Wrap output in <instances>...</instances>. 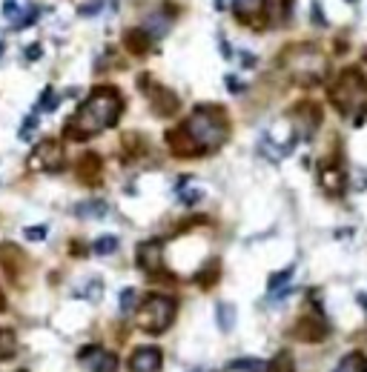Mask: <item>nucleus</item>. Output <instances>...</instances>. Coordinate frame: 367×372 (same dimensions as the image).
<instances>
[{"mask_svg": "<svg viewBox=\"0 0 367 372\" xmlns=\"http://www.w3.org/2000/svg\"><path fill=\"white\" fill-rule=\"evenodd\" d=\"M219 275H221V264H219L216 258H212V261H209V264H207V266L195 275V281H198V287H201V289H209L212 284L219 281Z\"/></svg>", "mask_w": 367, "mask_h": 372, "instance_id": "obj_22", "label": "nucleus"}, {"mask_svg": "<svg viewBox=\"0 0 367 372\" xmlns=\"http://www.w3.org/2000/svg\"><path fill=\"white\" fill-rule=\"evenodd\" d=\"M233 9H235V17L238 20L253 23V17L264 9V0H233Z\"/></svg>", "mask_w": 367, "mask_h": 372, "instance_id": "obj_18", "label": "nucleus"}, {"mask_svg": "<svg viewBox=\"0 0 367 372\" xmlns=\"http://www.w3.org/2000/svg\"><path fill=\"white\" fill-rule=\"evenodd\" d=\"M124 46L132 52V55H146L152 49V38L144 26H132L124 32Z\"/></svg>", "mask_w": 367, "mask_h": 372, "instance_id": "obj_17", "label": "nucleus"}, {"mask_svg": "<svg viewBox=\"0 0 367 372\" xmlns=\"http://www.w3.org/2000/svg\"><path fill=\"white\" fill-rule=\"evenodd\" d=\"M293 335H296L298 341H310V344H316V341H324V338L330 335V327H327L324 315L316 313V315H304V318H298L296 327H293Z\"/></svg>", "mask_w": 367, "mask_h": 372, "instance_id": "obj_11", "label": "nucleus"}, {"mask_svg": "<svg viewBox=\"0 0 367 372\" xmlns=\"http://www.w3.org/2000/svg\"><path fill=\"white\" fill-rule=\"evenodd\" d=\"M146 98H149V109L155 112L158 117H172L178 112V106H181V101H178V95H175L172 89L158 86V83H152V80H149Z\"/></svg>", "mask_w": 367, "mask_h": 372, "instance_id": "obj_9", "label": "nucleus"}, {"mask_svg": "<svg viewBox=\"0 0 367 372\" xmlns=\"http://www.w3.org/2000/svg\"><path fill=\"white\" fill-rule=\"evenodd\" d=\"M0 52H4V43H0Z\"/></svg>", "mask_w": 367, "mask_h": 372, "instance_id": "obj_40", "label": "nucleus"}, {"mask_svg": "<svg viewBox=\"0 0 367 372\" xmlns=\"http://www.w3.org/2000/svg\"><path fill=\"white\" fill-rule=\"evenodd\" d=\"M284 64L290 66V75L301 86H316L327 75V57L316 52V46H293L284 55Z\"/></svg>", "mask_w": 367, "mask_h": 372, "instance_id": "obj_4", "label": "nucleus"}, {"mask_svg": "<svg viewBox=\"0 0 367 372\" xmlns=\"http://www.w3.org/2000/svg\"><path fill=\"white\" fill-rule=\"evenodd\" d=\"M319 175H321V186H324L330 195H345V189H347V175H345V166L339 161H324L321 169H319Z\"/></svg>", "mask_w": 367, "mask_h": 372, "instance_id": "obj_13", "label": "nucleus"}, {"mask_svg": "<svg viewBox=\"0 0 367 372\" xmlns=\"http://www.w3.org/2000/svg\"><path fill=\"white\" fill-rule=\"evenodd\" d=\"M78 178L89 186H95L101 178H104V164H101V155L95 152H86L83 158L78 161Z\"/></svg>", "mask_w": 367, "mask_h": 372, "instance_id": "obj_16", "label": "nucleus"}, {"mask_svg": "<svg viewBox=\"0 0 367 372\" xmlns=\"http://www.w3.org/2000/svg\"><path fill=\"white\" fill-rule=\"evenodd\" d=\"M178 198L187 203V206H193L195 201H201V189H184V186H181V189H178Z\"/></svg>", "mask_w": 367, "mask_h": 372, "instance_id": "obj_33", "label": "nucleus"}, {"mask_svg": "<svg viewBox=\"0 0 367 372\" xmlns=\"http://www.w3.org/2000/svg\"><path fill=\"white\" fill-rule=\"evenodd\" d=\"M184 127L190 129V135L198 141V146L204 152L219 149L227 141V135H230L227 112H224V106H216V103H201V106H195Z\"/></svg>", "mask_w": 367, "mask_h": 372, "instance_id": "obj_3", "label": "nucleus"}, {"mask_svg": "<svg viewBox=\"0 0 367 372\" xmlns=\"http://www.w3.org/2000/svg\"><path fill=\"white\" fill-rule=\"evenodd\" d=\"M313 17H316V23H319V26H324V17H321V9H319V3H313Z\"/></svg>", "mask_w": 367, "mask_h": 372, "instance_id": "obj_37", "label": "nucleus"}, {"mask_svg": "<svg viewBox=\"0 0 367 372\" xmlns=\"http://www.w3.org/2000/svg\"><path fill=\"white\" fill-rule=\"evenodd\" d=\"M364 60H367V55H364Z\"/></svg>", "mask_w": 367, "mask_h": 372, "instance_id": "obj_41", "label": "nucleus"}, {"mask_svg": "<svg viewBox=\"0 0 367 372\" xmlns=\"http://www.w3.org/2000/svg\"><path fill=\"white\" fill-rule=\"evenodd\" d=\"M106 212H109V206L104 201H86V203H78V209H75V215H78V218H83V221L106 218Z\"/></svg>", "mask_w": 367, "mask_h": 372, "instance_id": "obj_19", "label": "nucleus"}, {"mask_svg": "<svg viewBox=\"0 0 367 372\" xmlns=\"http://www.w3.org/2000/svg\"><path fill=\"white\" fill-rule=\"evenodd\" d=\"M78 361H81L86 369H92V372H118V358H115L109 350L98 347V344H86V347L78 352Z\"/></svg>", "mask_w": 367, "mask_h": 372, "instance_id": "obj_8", "label": "nucleus"}, {"mask_svg": "<svg viewBox=\"0 0 367 372\" xmlns=\"http://www.w3.org/2000/svg\"><path fill=\"white\" fill-rule=\"evenodd\" d=\"M264 372H296V364H293V355L287 350H282L272 361H267V369Z\"/></svg>", "mask_w": 367, "mask_h": 372, "instance_id": "obj_24", "label": "nucleus"}, {"mask_svg": "<svg viewBox=\"0 0 367 372\" xmlns=\"http://www.w3.org/2000/svg\"><path fill=\"white\" fill-rule=\"evenodd\" d=\"M35 20H38V9H35V6H29V9L23 12V17L12 23V29H18V32H20V29H29V26H32Z\"/></svg>", "mask_w": 367, "mask_h": 372, "instance_id": "obj_31", "label": "nucleus"}, {"mask_svg": "<svg viewBox=\"0 0 367 372\" xmlns=\"http://www.w3.org/2000/svg\"><path fill=\"white\" fill-rule=\"evenodd\" d=\"M15 352H18V335L0 327V361H9Z\"/></svg>", "mask_w": 367, "mask_h": 372, "instance_id": "obj_23", "label": "nucleus"}, {"mask_svg": "<svg viewBox=\"0 0 367 372\" xmlns=\"http://www.w3.org/2000/svg\"><path fill=\"white\" fill-rule=\"evenodd\" d=\"M164 243L161 241H144L138 246V266L146 272V275H161L164 272Z\"/></svg>", "mask_w": 367, "mask_h": 372, "instance_id": "obj_12", "label": "nucleus"}, {"mask_svg": "<svg viewBox=\"0 0 367 372\" xmlns=\"http://www.w3.org/2000/svg\"><path fill=\"white\" fill-rule=\"evenodd\" d=\"M29 166L32 169H43V172H57L60 166H64V146H60V141H41L35 146V152L29 155Z\"/></svg>", "mask_w": 367, "mask_h": 372, "instance_id": "obj_7", "label": "nucleus"}, {"mask_svg": "<svg viewBox=\"0 0 367 372\" xmlns=\"http://www.w3.org/2000/svg\"><path fill=\"white\" fill-rule=\"evenodd\" d=\"M101 9H104V0H92L89 6H81L78 12H81V15H95V12H101Z\"/></svg>", "mask_w": 367, "mask_h": 372, "instance_id": "obj_35", "label": "nucleus"}, {"mask_svg": "<svg viewBox=\"0 0 367 372\" xmlns=\"http://www.w3.org/2000/svg\"><path fill=\"white\" fill-rule=\"evenodd\" d=\"M95 255H112V252H118V238L115 235H106V238H98L95 241Z\"/></svg>", "mask_w": 367, "mask_h": 372, "instance_id": "obj_28", "label": "nucleus"}, {"mask_svg": "<svg viewBox=\"0 0 367 372\" xmlns=\"http://www.w3.org/2000/svg\"><path fill=\"white\" fill-rule=\"evenodd\" d=\"M124 152L130 155V158H138V155L146 152V143L141 141V135H127L124 138Z\"/></svg>", "mask_w": 367, "mask_h": 372, "instance_id": "obj_27", "label": "nucleus"}, {"mask_svg": "<svg viewBox=\"0 0 367 372\" xmlns=\"http://www.w3.org/2000/svg\"><path fill=\"white\" fill-rule=\"evenodd\" d=\"M175 318V301L169 295H161V292H152L144 298V303L138 306V327L152 332V335H161L169 329Z\"/></svg>", "mask_w": 367, "mask_h": 372, "instance_id": "obj_5", "label": "nucleus"}, {"mask_svg": "<svg viewBox=\"0 0 367 372\" xmlns=\"http://www.w3.org/2000/svg\"><path fill=\"white\" fill-rule=\"evenodd\" d=\"M290 127L298 141H310L321 127V109L313 101H301L290 109Z\"/></svg>", "mask_w": 367, "mask_h": 372, "instance_id": "obj_6", "label": "nucleus"}, {"mask_svg": "<svg viewBox=\"0 0 367 372\" xmlns=\"http://www.w3.org/2000/svg\"><path fill=\"white\" fill-rule=\"evenodd\" d=\"M41 55H43V52H41L38 43H29V46H26V57H29V60H38Z\"/></svg>", "mask_w": 367, "mask_h": 372, "instance_id": "obj_36", "label": "nucleus"}, {"mask_svg": "<svg viewBox=\"0 0 367 372\" xmlns=\"http://www.w3.org/2000/svg\"><path fill=\"white\" fill-rule=\"evenodd\" d=\"M135 298H138V292H135V289H124V292H120V313H127V315H130V313H135V306H138V303H135Z\"/></svg>", "mask_w": 367, "mask_h": 372, "instance_id": "obj_30", "label": "nucleus"}, {"mask_svg": "<svg viewBox=\"0 0 367 372\" xmlns=\"http://www.w3.org/2000/svg\"><path fill=\"white\" fill-rule=\"evenodd\" d=\"M333 372H367V358H364V352H347L339 364H335Z\"/></svg>", "mask_w": 367, "mask_h": 372, "instance_id": "obj_20", "label": "nucleus"}, {"mask_svg": "<svg viewBox=\"0 0 367 372\" xmlns=\"http://www.w3.org/2000/svg\"><path fill=\"white\" fill-rule=\"evenodd\" d=\"M282 12H284V17L290 20V15H293V0H284V6H282Z\"/></svg>", "mask_w": 367, "mask_h": 372, "instance_id": "obj_38", "label": "nucleus"}, {"mask_svg": "<svg viewBox=\"0 0 367 372\" xmlns=\"http://www.w3.org/2000/svg\"><path fill=\"white\" fill-rule=\"evenodd\" d=\"M216 321L221 327V332H230L233 324H235V306L230 301H219L216 303Z\"/></svg>", "mask_w": 367, "mask_h": 372, "instance_id": "obj_21", "label": "nucleus"}, {"mask_svg": "<svg viewBox=\"0 0 367 372\" xmlns=\"http://www.w3.org/2000/svg\"><path fill=\"white\" fill-rule=\"evenodd\" d=\"M267 364L264 361H256V358H238L233 364H227V372H264Z\"/></svg>", "mask_w": 367, "mask_h": 372, "instance_id": "obj_25", "label": "nucleus"}, {"mask_svg": "<svg viewBox=\"0 0 367 372\" xmlns=\"http://www.w3.org/2000/svg\"><path fill=\"white\" fill-rule=\"evenodd\" d=\"M23 235H26V241H43L46 238V227H26Z\"/></svg>", "mask_w": 367, "mask_h": 372, "instance_id": "obj_34", "label": "nucleus"}, {"mask_svg": "<svg viewBox=\"0 0 367 372\" xmlns=\"http://www.w3.org/2000/svg\"><path fill=\"white\" fill-rule=\"evenodd\" d=\"M57 103H60V98L55 95V92H52V89H46V92H43V98H41V106L35 109V115H38L41 109H46V112H52V109H57Z\"/></svg>", "mask_w": 367, "mask_h": 372, "instance_id": "obj_32", "label": "nucleus"}, {"mask_svg": "<svg viewBox=\"0 0 367 372\" xmlns=\"http://www.w3.org/2000/svg\"><path fill=\"white\" fill-rule=\"evenodd\" d=\"M161 364H164V352L158 347H152V344L149 347H138L132 352V358H130V369L132 372H158Z\"/></svg>", "mask_w": 367, "mask_h": 372, "instance_id": "obj_14", "label": "nucleus"}, {"mask_svg": "<svg viewBox=\"0 0 367 372\" xmlns=\"http://www.w3.org/2000/svg\"><path fill=\"white\" fill-rule=\"evenodd\" d=\"M26 9H29V6H23L20 0H6V3H4V15H6V17H12V23H15V20H20Z\"/></svg>", "mask_w": 367, "mask_h": 372, "instance_id": "obj_29", "label": "nucleus"}, {"mask_svg": "<svg viewBox=\"0 0 367 372\" xmlns=\"http://www.w3.org/2000/svg\"><path fill=\"white\" fill-rule=\"evenodd\" d=\"M167 143H169V152L175 155V158H195V155H207L198 146V141L190 135V129L184 127V123L167 132Z\"/></svg>", "mask_w": 367, "mask_h": 372, "instance_id": "obj_10", "label": "nucleus"}, {"mask_svg": "<svg viewBox=\"0 0 367 372\" xmlns=\"http://www.w3.org/2000/svg\"><path fill=\"white\" fill-rule=\"evenodd\" d=\"M330 103L335 106V112L345 115V117H353L359 127L364 120V112H367V80L359 69H342L339 78L330 83Z\"/></svg>", "mask_w": 367, "mask_h": 372, "instance_id": "obj_2", "label": "nucleus"}, {"mask_svg": "<svg viewBox=\"0 0 367 372\" xmlns=\"http://www.w3.org/2000/svg\"><path fill=\"white\" fill-rule=\"evenodd\" d=\"M290 278H293V266H287V269H282V272H275V275L270 278V284H267L270 295H275V292H279V289L290 287Z\"/></svg>", "mask_w": 367, "mask_h": 372, "instance_id": "obj_26", "label": "nucleus"}, {"mask_svg": "<svg viewBox=\"0 0 367 372\" xmlns=\"http://www.w3.org/2000/svg\"><path fill=\"white\" fill-rule=\"evenodd\" d=\"M198 372H201V369H198Z\"/></svg>", "mask_w": 367, "mask_h": 372, "instance_id": "obj_42", "label": "nucleus"}, {"mask_svg": "<svg viewBox=\"0 0 367 372\" xmlns=\"http://www.w3.org/2000/svg\"><path fill=\"white\" fill-rule=\"evenodd\" d=\"M120 112H124V98L115 86H98L92 89V95L81 103V109L75 112V117L67 123L64 129V138H75V141H83V138H92L104 129H112Z\"/></svg>", "mask_w": 367, "mask_h": 372, "instance_id": "obj_1", "label": "nucleus"}, {"mask_svg": "<svg viewBox=\"0 0 367 372\" xmlns=\"http://www.w3.org/2000/svg\"><path fill=\"white\" fill-rule=\"evenodd\" d=\"M169 26H172V12L169 6H161V9H152L146 17H144V29L149 32L152 41H158L169 32Z\"/></svg>", "mask_w": 367, "mask_h": 372, "instance_id": "obj_15", "label": "nucleus"}, {"mask_svg": "<svg viewBox=\"0 0 367 372\" xmlns=\"http://www.w3.org/2000/svg\"><path fill=\"white\" fill-rule=\"evenodd\" d=\"M4 309H6V298H4V295H0V313H4Z\"/></svg>", "mask_w": 367, "mask_h": 372, "instance_id": "obj_39", "label": "nucleus"}]
</instances>
